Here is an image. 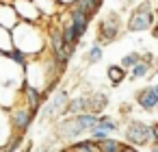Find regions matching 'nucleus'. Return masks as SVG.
I'll use <instances>...</instances> for the list:
<instances>
[{
    "label": "nucleus",
    "mask_w": 158,
    "mask_h": 152,
    "mask_svg": "<svg viewBox=\"0 0 158 152\" xmlns=\"http://www.w3.org/2000/svg\"><path fill=\"white\" fill-rule=\"evenodd\" d=\"M102 57H104V48H102L98 41L89 44V48H87V52H85V61H87V65H95V63H100Z\"/></svg>",
    "instance_id": "nucleus-20"
},
{
    "label": "nucleus",
    "mask_w": 158,
    "mask_h": 152,
    "mask_svg": "<svg viewBox=\"0 0 158 152\" xmlns=\"http://www.w3.org/2000/svg\"><path fill=\"white\" fill-rule=\"evenodd\" d=\"M130 106H132V104H128V102H126V104H121V109H119V111H121V115H130V113H132V109H130Z\"/></svg>",
    "instance_id": "nucleus-25"
},
{
    "label": "nucleus",
    "mask_w": 158,
    "mask_h": 152,
    "mask_svg": "<svg viewBox=\"0 0 158 152\" xmlns=\"http://www.w3.org/2000/svg\"><path fill=\"white\" fill-rule=\"evenodd\" d=\"M56 2H59L63 9H67V7H72V2H74V0H56Z\"/></svg>",
    "instance_id": "nucleus-27"
},
{
    "label": "nucleus",
    "mask_w": 158,
    "mask_h": 152,
    "mask_svg": "<svg viewBox=\"0 0 158 152\" xmlns=\"http://www.w3.org/2000/svg\"><path fill=\"white\" fill-rule=\"evenodd\" d=\"M152 70H154L152 65H147L145 61H139L134 67L128 70V78H130V80H143V78H147V74H149Z\"/></svg>",
    "instance_id": "nucleus-21"
},
{
    "label": "nucleus",
    "mask_w": 158,
    "mask_h": 152,
    "mask_svg": "<svg viewBox=\"0 0 158 152\" xmlns=\"http://www.w3.org/2000/svg\"><path fill=\"white\" fill-rule=\"evenodd\" d=\"M33 5H35V9L39 11V15H41L44 22L56 18V15L63 11V7L56 2V0H33Z\"/></svg>",
    "instance_id": "nucleus-14"
},
{
    "label": "nucleus",
    "mask_w": 158,
    "mask_h": 152,
    "mask_svg": "<svg viewBox=\"0 0 158 152\" xmlns=\"http://www.w3.org/2000/svg\"><path fill=\"white\" fill-rule=\"evenodd\" d=\"M0 85L11 87V89L22 87V67L11 63L7 54H0Z\"/></svg>",
    "instance_id": "nucleus-9"
},
{
    "label": "nucleus",
    "mask_w": 158,
    "mask_h": 152,
    "mask_svg": "<svg viewBox=\"0 0 158 152\" xmlns=\"http://www.w3.org/2000/svg\"><path fill=\"white\" fill-rule=\"evenodd\" d=\"M145 150H147V152H158V143H152V145H147Z\"/></svg>",
    "instance_id": "nucleus-28"
},
{
    "label": "nucleus",
    "mask_w": 158,
    "mask_h": 152,
    "mask_svg": "<svg viewBox=\"0 0 158 152\" xmlns=\"http://www.w3.org/2000/svg\"><path fill=\"white\" fill-rule=\"evenodd\" d=\"M13 128H11V122H9V111L0 109V148H5L11 139H13Z\"/></svg>",
    "instance_id": "nucleus-18"
},
{
    "label": "nucleus",
    "mask_w": 158,
    "mask_h": 152,
    "mask_svg": "<svg viewBox=\"0 0 158 152\" xmlns=\"http://www.w3.org/2000/svg\"><path fill=\"white\" fill-rule=\"evenodd\" d=\"M134 100H136V106H139L143 113H154V111H156V104H158V87H156V85H145V87H141V89L134 93Z\"/></svg>",
    "instance_id": "nucleus-13"
},
{
    "label": "nucleus",
    "mask_w": 158,
    "mask_h": 152,
    "mask_svg": "<svg viewBox=\"0 0 158 152\" xmlns=\"http://www.w3.org/2000/svg\"><path fill=\"white\" fill-rule=\"evenodd\" d=\"M11 46L13 50L22 52L26 59H33L46 52V24H28L18 22L11 31Z\"/></svg>",
    "instance_id": "nucleus-2"
},
{
    "label": "nucleus",
    "mask_w": 158,
    "mask_h": 152,
    "mask_svg": "<svg viewBox=\"0 0 158 152\" xmlns=\"http://www.w3.org/2000/svg\"><path fill=\"white\" fill-rule=\"evenodd\" d=\"M59 76H61V72L54 65L52 57L48 52H41V54H37V57L26 61V65L22 70V85L33 87V89L41 91L44 98H48L54 91Z\"/></svg>",
    "instance_id": "nucleus-1"
},
{
    "label": "nucleus",
    "mask_w": 158,
    "mask_h": 152,
    "mask_svg": "<svg viewBox=\"0 0 158 152\" xmlns=\"http://www.w3.org/2000/svg\"><path fill=\"white\" fill-rule=\"evenodd\" d=\"M20 102V89H11V87H5L0 85V109H13L15 104Z\"/></svg>",
    "instance_id": "nucleus-17"
},
{
    "label": "nucleus",
    "mask_w": 158,
    "mask_h": 152,
    "mask_svg": "<svg viewBox=\"0 0 158 152\" xmlns=\"http://www.w3.org/2000/svg\"><path fill=\"white\" fill-rule=\"evenodd\" d=\"M106 78L110 80L113 87H119V85L128 78V72H126L123 67H119V65H110V67L106 70Z\"/></svg>",
    "instance_id": "nucleus-22"
},
{
    "label": "nucleus",
    "mask_w": 158,
    "mask_h": 152,
    "mask_svg": "<svg viewBox=\"0 0 158 152\" xmlns=\"http://www.w3.org/2000/svg\"><path fill=\"white\" fill-rule=\"evenodd\" d=\"M123 137H126V145L134 148V150H145L147 145L156 143L158 139V128L156 122H143V119H130L123 128Z\"/></svg>",
    "instance_id": "nucleus-4"
},
{
    "label": "nucleus",
    "mask_w": 158,
    "mask_h": 152,
    "mask_svg": "<svg viewBox=\"0 0 158 152\" xmlns=\"http://www.w3.org/2000/svg\"><path fill=\"white\" fill-rule=\"evenodd\" d=\"M31 148H33V143H31V139H26V143H24V148H22V150H24V152H28Z\"/></svg>",
    "instance_id": "nucleus-29"
},
{
    "label": "nucleus",
    "mask_w": 158,
    "mask_h": 152,
    "mask_svg": "<svg viewBox=\"0 0 158 152\" xmlns=\"http://www.w3.org/2000/svg\"><path fill=\"white\" fill-rule=\"evenodd\" d=\"M33 119H35V113H33L28 106H24L22 102H18L13 109H9V122H11L13 135H20V137H24V132L31 128Z\"/></svg>",
    "instance_id": "nucleus-8"
},
{
    "label": "nucleus",
    "mask_w": 158,
    "mask_h": 152,
    "mask_svg": "<svg viewBox=\"0 0 158 152\" xmlns=\"http://www.w3.org/2000/svg\"><path fill=\"white\" fill-rule=\"evenodd\" d=\"M67 100H69V91H67L65 87L54 89V91L50 93V100H48L46 104H41V109H39L41 117H44V119H52V117L63 115V109H65Z\"/></svg>",
    "instance_id": "nucleus-7"
},
{
    "label": "nucleus",
    "mask_w": 158,
    "mask_h": 152,
    "mask_svg": "<svg viewBox=\"0 0 158 152\" xmlns=\"http://www.w3.org/2000/svg\"><path fill=\"white\" fill-rule=\"evenodd\" d=\"M65 18H67V22H69V28H72V33H74V39L80 44V39H82V37L87 35V31H89L91 18H89L87 13H82V11L72 9V7L65 9Z\"/></svg>",
    "instance_id": "nucleus-11"
},
{
    "label": "nucleus",
    "mask_w": 158,
    "mask_h": 152,
    "mask_svg": "<svg viewBox=\"0 0 158 152\" xmlns=\"http://www.w3.org/2000/svg\"><path fill=\"white\" fill-rule=\"evenodd\" d=\"M9 2H11V7H13V11H15V15H18L20 22H28V24H46V22L41 20L39 11L35 9L33 0H9Z\"/></svg>",
    "instance_id": "nucleus-12"
},
{
    "label": "nucleus",
    "mask_w": 158,
    "mask_h": 152,
    "mask_svg": "<svg viewBox=\"0 0 158 152\" xmlns=\"http://www.w3.org/2000/svg\"><path fill=\"white\" fill-rule=\"evenodd\" d=\"M126 2H128V5H134V2H136V0H126Z\"/></svg>",
    "instance_id": "nucleus-30"
},
{
    "label": "nucleus",
    "mask_w": 158,
    "mask_h": 152,
    "mask_svg": "<svg viewBox=\"0 0 158 152\" xmlns=\"http://www.w3.org/2000/svg\"><path fill=\"white\" fill-rule=\"evenodd\" d=\"M154 0H141V5H136L126 22V31L128 33H145V31H154Z\"/></svg>",
    "instance_id": "nucleus-5"
},
{
    "label": "nucleus",
    "mask_w": 158,
    "mask_h": 152,
    "mask_svg": "<svg viewBox=\"0 0 158 152\" xmlns=\"http://www.w3.org/2000/svg\"><path fill=\"white\" fill-rule=\"evenodd\" d=\"M65 150L67 152H100V145H98V141L85 137V139H78V141L65 145Z\"/></svg>",
    "instance_id": "nucleus-19"
},
{
    "label": "nucleus",
    "mask_w": 158,
    "mask_h": 152,
    "mask_svg": "<svg viewBox=\"0 0 158 152\" xmlns=\"http://www.w3.org/2000/svg\"><path fill=\"white\" fill-rule=\"evenodd\" d=\"M121 26H123L121 24V15L117 11H106V15H102L100 22H98V37H95V41L102 48L115 44L119 39V35H121Z\"/></svg>",
    "instance_id": "nucleus-6"
},
{
    "label": "nucleus",
    "mask_w": 158,
    "mask_h": 152,
    "mask_svg": "<svg viewBox=\"0 0 158 152\" xmlns=\"http://www.w3.org/2000/svg\"><path fill=\"white\" fill-rule=\"evenodd\" d=\"M52 150H54V145H52V143H46V145H41V148H37L35 152H52Z\"/></svg>",
    "instance_id": "nucleus-26"
},
{
    "label": "nucleus",
    "mask_w": 158,
    "mask_h": 152,
    "mask_svg": "<svg viewBox=\"0 0 158 152\" xmlns=\"http://www.w3.org/2000/svg\"><path fill=\"white\" fill-rule=\"evenodd\" d=\"M100 115H91V113H80V115H72V117H63L61 122H56L54 135L61 143L69 145L74 141H78L80 137L89 135L93 130V126L98 124Z\"/></svg>",
    "instance_id": "nucleus-3"
},
{
    "label": "nucleus",
    "mask_w": 158,
    "mask_h": 152,
    "mask_svg": "<svg viewBox=\"0 0 158 152\" xmlns=\"http://www.w3.org/2000/svg\"><path fill=\"white\" fill-rule=\"evenodd\" d=\"M11 50H13L11 35H9V31H5L2 26H0V54H9Z\"/></svg>",
    "instance_id": "nucleus-23"
},
{
    "label": "nucleus",
    "mask_w": 158,
    "mask_h": 152,
    "mask_svg": "<svg viewBox=\"0 0 158 152\" xmlns=\"http://www.w3.org/2000/svg\"><path fill=\"white\" fill-rule=\"evenodd\" d=\"M18 22L20 20H18L11 2H9V0H0V26H2L5 31H11Z\"/></svg>",
    "instance_id": "nucleus-15"
},
{
    "label": "nucleus",
    "mask_w": 158,
    "mask_h": 152,
    "mask_svg": "<svg viewBox=\"0 0 158 152\" xmlns=\"http://www.w3.org/2000/svg\"><path fill=\"white\" fill-rule=\"evenodd\" d=\"M102 5H104V0H74V2H72V9L87 13V15L93 20V18L102 11Z\"/></svg>",
    "instance_id": "nucleus-16"
},
{
    "label": "nucleus",
    "mask_w": 158,
    "mask_h": 152,
    "mask_svg": "<svg viewBox=\"0 0 158 152\" xmlns=\"http://www.w3.org/2000/svg\"><path fill=\"white\" fill-rule=\"evenodd\" d=\"M121 130V126H119V122L115 119V117H110V115H100L98 117V124L93 126V130L89 132V139H93V141H104V139H110L115 132H119Z\"/></svg>",
    "instance_id": "nucleus-10"
},
{
    "label": "nucleus",
    "mask_w": 158,
    "mask_h": 152,
    "mask_svg": "<svg viewBox=\"0 0 158 152\" xmlns=\"http://www.w3.org/2000/svg\"><path fill=\"white\" fill-rule=\"evenodd\" d=\"M139 61H141V52H128L126 57H121V63H119V67H123V70L128 72V70H130V67H134Z\"/></svg>",
    "instance_id": "nucleus-24"
}]
</instances>
